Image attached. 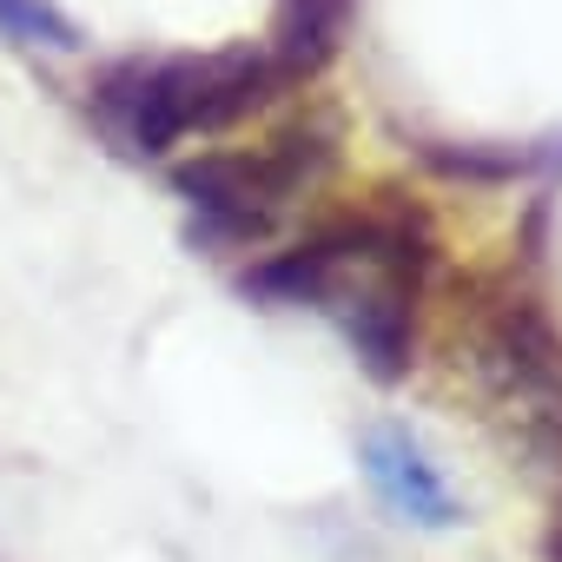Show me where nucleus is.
Segmentation results:
<instances>
[{
	"label": "nucleus",
	"instance_id": "f03ea898",
	"mask_svg": "<svg viewBox=\"0 0 562 562\" xmlns=\"http://www.w3.org/2000/svg\"><path fill=\"white\" fill-rule=\"evenodd\" d=\"M457 378L516 463L562 470V331L522 285H476L457 305Z\"/></svg>",
	"mask_w": 562,
	"mask_h": 562
},
{
	"label": "nucleus",
	"instance_id": "0eeeda50",
	"mask_svg": "<svg viewBox=\"0 0 562 562\" xmlns=\"http://www.w3.org/2000/svg\"><path fill=\"white\" fill-rule=\"evenodd\" d=\"M0 34H14L27 47H54V54L80 47V27L54 8V0H0Z\"/></svg>",
	"mask_w": 562,
	"mask_h": 562
},
{
	"label": "nucleus",
	"instance_id": "6e6552de",
	"mask_svg": "<svg viewBox=\"0 0 562 562\" xmlns=\"http://www.w3.org/2000/svg\"><path fill=\"white\" fill-rule=\"evenodd\" d=\"M549 562H562V522L549 529Z\"/></svg>",
	"mask_w": 562,
	"mask_h": 562
},
{
	"label": "nucleus",
	"instance_id": "20e7f679",
	"mask_svg": "<svg viewBox=\"0 0 562 562\" xmlns=\"http://www.w3.org/2000/svg\"><path fill=\"white\" fill-rule=\"evenodd\" d=\"M338 166V126L331 120H292L258 146L199 153L179 166V199L192 212V238L218 251L258 245L285 212H299Z\"/></svg>",
	"mask_w": 562,
	"mask_h": 562
},
{
	"label": "nucleus",
	"instance_id": "423d86ee",
	"mask_svg": "<svg viewBox=\"0 0 562 562\" xmlns=\"http://www.w3.org/2000/svg\"><path fill=\"white\" fill-rule=\"evenodd\" d=\"M358 14V0H271V27H265V60L278 67L285 87H305L331 67L345 47V27Z\"/></svg>",
	"mask_w": 562,
	"mask_h": 562
},
{
	"label": "nucleus",
	"instance_id": "f257e3e1",
	"mask_svg": "<svg viewBox=\"0 0 562 562\" xmlns=\"http://www.w3.org/2000/svg\"><path fill=\"white\" fill-rule=\"evenodd\" d=\"M245 292L265 305L325 318L364 378L397 384L417 358V318L430 292V232L411 212H358L251 265Z\"/></svg>",
	"mask_w": 562,
	"mask_h": 562
},
{
	"label": "nucleus",
	"instance_id": "39448f33",
	"mask_svg": "<svg viewBox=\"0 0 562 562\" xmlns=\"http://www.w3.org/2000/svg\"><path fill=\"white\" fill-rule=\"evenodd\" d=\"M358 470H364L371 496H378L404 529L443 536V529L463 522V496H457L450 470L437 463V450H430L411 424H397V417L371 424V430L358 437Z\"/></svg>",
	"mask_w": 562,
	"mask_h": 562
},
{
	"label": "nucleus",
	"instance_id": "7ed1b4c3",
	"mask_svg": "<svg viewBox=\"0 0 562 562\" xmlns=\"http://www.w3.org/2000/svg\"><path fill=\"white\" fill-rule=\"evenodd\" d=\"M278 93H292V87L278 80L265 47L153 54V60H120L93 80V120L120 153L159 159L186 139H218V133L245 126Z\"/></svg>",
	"mask_w": 562,
	"mask_h": 562
}]
</instances>
